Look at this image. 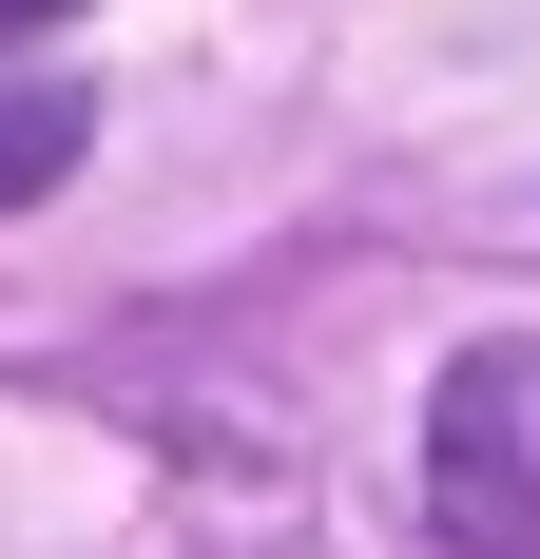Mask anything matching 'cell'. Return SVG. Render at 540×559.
<instances>
[{"mask_svg":"<svg viewBox=\"0 0 540 559\" xmlns=\"http://www.w3.org/2000/svg\"><path fill=\"white\" fill-rule=\"evenodd\" d=\"M425 502L463 559H540V347H463L425 405Z\"/></svg>","mask_w":540,"mask_h":559,"instance_id":"1","label":"cell"},{"mask_svg":"<svg viewBox=\"0 0 540 559\" xmlns=\"http://www.w3.org/2000/svg\"><path fill=\"white\" fill-rule=\"evenodd\" d=\"M58 174H78V97H58V78H0V213L58 193Z\"/></svg>","mask_w":540,"mask_h":559,"instance_id":"2","label":"cell"},{"mask_svg":"<svg viewBox=\"0 0 540 559\" xmlns=\"http://www.w3.org/2000/svg\"><path fill=\"white\" fill-rule=\"evenodd\" d=\"M39 20H78V0H0V39H39Z\"/></svg>","mask_w":540,"mask_h":559,"instance_id":"3","label":"cell"}]
</instances>
